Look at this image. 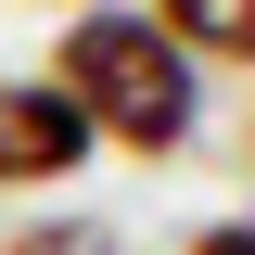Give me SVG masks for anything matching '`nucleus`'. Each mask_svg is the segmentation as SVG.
<instances>
[{
    "instance_id": "4",
    "label": "nucleus",
    "mask_w": 255,
    "mask_h": 255,
    "mask_svg": "<svg viewBox=\"0 0 255 255\" xmlns=\"http://www.w3.org/2000/svg\"><path fill=\"white\" fill-rule=\"evenodd\" d=\"M13 255H128V243H115V230H90V217H51V230H26Z\"/></svg>"
},
{
    "instance_id": "2",
    "label": "nucleus",
    "mask_w": 255,
    "mask_h": 255,
    "mask_svg": "<svg viewBox=\"0 0 255 255\" xmlns=\"http://www.w3.org/2000/svg\"><path fill=\"white\" fill-rule=\"evenodd\" d=\"M77 153H90L77 102H64L51 77H0V191H26V179H64Z\"/></svg>"
},
{
    "instance_id": "1",
    "label": "nucleus",
    "mask_w": 255,
    "mask_h": 255,
    "mask_svg": "<svg viewBox=\"0 0 255 255\" xmlns=\"http://www.w3.org/2000/svg\"><path fill=\"white\" fill-rule=\"evenodd\" d=\"M51 90L77 102L90 140H128V153L191 140V51L153 26V13H90V26L51 51Z\"/></svg>"
},
{
    "instance_id": "5",
    "label": "nucleus",
    "mask_w": 255,
    "mask_h": 255,
    "mask_svg": "<svg viewBox=\"0 0 255 255\" xmlns=\"http://www.w3.org/2000/svg\"><path fill=\"white\" fill-rule=\"evenodd\" d=\"M191 255H255V217H217V230H204Z\"/></svg>"
},
{
    "instance_id": "3",
    "label": "nucleus",
    "mask_w": 255,
    "mask_h": 255,
    "mask_svg": "<svg viewBox=\"0 0 255 255\" xmlns=\"http://www.w3.org/2000/svg\"><path fill=\"white\" fill-rule=\"evenodd\" d=\"M166 38H179V51H230V64H255V0H166Z\"/></svg>"
}]
</instances>
